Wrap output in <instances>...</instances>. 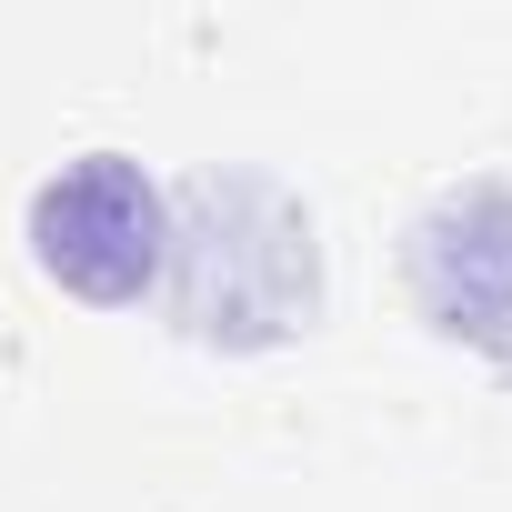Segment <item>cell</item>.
Returning <instances> with one entry per match:
<instances>
[{
    "instance_id": "obj_2",
    "label": "cell",
    "mask_w": 512,
    "mask_h": 512,
    "mask_svg": "<svg viewBox=\"0 0 512 512\" xmlns=\"http://www.w3.org/2000/svg\"><path fill=\"white\" fill-rule=\"evenodd\" d=\"M161 251H171V201L131 151H81L31 191V262L101 312L161 282Z\"/></svg>"
},
{
    "instance_id": "obj_3",
    "label": "cell",
    "mask_w": 512,
    "mask_h": 512,
    "mask_svg": "<svg viewBox=\"0 0 512 512\" xmlns=\"http://www.w3.org/2000/svg\"><path fill=\"white\" fill-rule=\"evenodd\" d=\"M412 302L442 342L512 352V181H452L412 221Z\"/></svg>"
},
{
    "instance_id": "obj_1",
    "label": "cell",
    "mask_w": 512,
    "mask_h": 512,
    "mask_svg": "<svg viewBox=\"0 0 512 512\" xmlns=\"http://www.w3.org/2000/svg\"><path fill=\"white\" fill-rule=\"evenodd\" d=\"M171 312L191 342L272 352L322 312V241L312 211L262 171H201L171 191Z\"/></svg>"
}]
</instances>
